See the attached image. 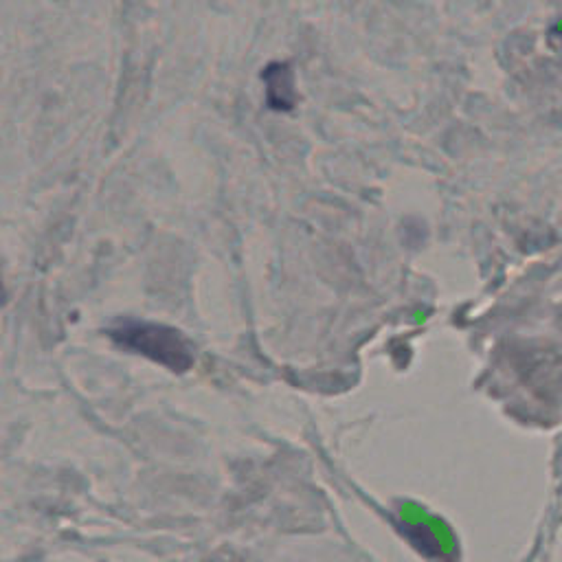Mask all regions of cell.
<instances>
[{
	"label": "cell",
	"instance_id": "cell-1",
	"mask_svg": "<svg viewBox=\"0 0 562 562\" xmlns=\"http://www.w3.org/2000/svg\"><path fill=\"white\" fill-rule=\"evenodd\" d=\"M117 345L150 358L172 371H187L193 365L189 340L174 328L145 321H123L110 330Z\"/></svg>",
	"mask_w": 562,
	"mask_h": 562
},
{
	"label": "cell",
	"instance_id": "cell-2",
	"mask_svg": "<svg viewBox=\"0 0 562 562\" xmlns=\"http://www.w3.org/2000/svg\"><path fill=\"white\" fill-rule=\"evenodd\" d=\"M268 88V103L277 110H290L295 106V79L288 64H273L264 72Z\"/></svg>",
	"mask_w": 562,
	"mask_h": 562
}]
</instances>
